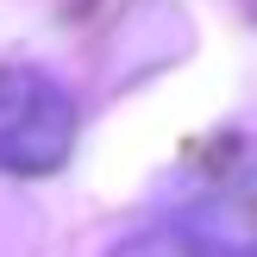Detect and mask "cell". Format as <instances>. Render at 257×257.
Instances as JSON below:
<instances>
[{"instance_id":"1","label":"cell","mask_w":257,"mask_h":257,"mask_svg":"<svg viewBox=\"0 0 257 257\" xmlns=\"http://www.w3.org/2000/svg\"><path fill=\"white\" fill-rule=\"evenodd\" d=\"M75 94L44 69H0V170L50 176L75 151Z\"/></svg>"},{"instance_id":"2","label":"cell","mask_w":257,"mask_h":257,"mask_svg":"<svg viewBox=\"0 0 257 257\" xmlns=\"http://www.w3.org/2000/svg\"><path fill=\"white\" fill-rule=\"evenodd\" d=\"M113 257H220V251H213L188 220H170V226H157V232H138L132 245H119Z\"/></svg>"}]
</instances>
